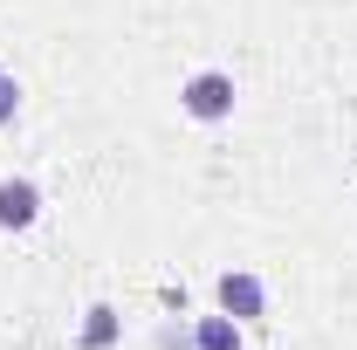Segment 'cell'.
Listing matches in <instances>:
<instances>
[{"label": "cell", "instance_id": "1", "mask_svg": "<svg viewBox=\"0 0 357 350\" xmlns=\"http://www.w3.org/2000/svg\"><path fill=\"white\" fill-rule=\"evenodd\" d=\"M178 110H185V117H199V124H220V117H234V76H227V69H199V76H185V89H178Z\"/></svg>", "mask_w": 357, "mask_h": 350}, {"label": "cell", "instance_id": "2", "mask_svg": "<svg viewBox=\"0 0 357 350\" xmlns=\"http://www.w3.org/2000/svg\"><path fill=\"white\" fill-rule=\"evenodd\" d=\"M220 309L234 316V323H255V316H268V289H261V275H248V268H227V275H220Z\"/></svg>", "mask_w": 357, "mask_h": 350}, {"label": "cell", "instance_id": "3", "mask_svg": "<svg viewBox=\"0 0 357 350\" xmlns=\"http://www.w3.org/2000/svg\"><path fill=\"white\" fill-rule=\"evenodd\" d=\"M35 220H42V192H35V178H0V227L21 234V227H35Z\"/></svg>", "mask_w": 357, "mask_h": 350}, {"label": "cell", "instance_id": "4", "mask_svg": "<svg viewBox=\"0 0 357 350\" xmlns=\"http://www.w3.org/2000/svg\"><path fill=\"white\" fill-rule=\"evenodd\" d=\"M192 350H241V323L234 316H199V330H192Z\"/></svg>", "mask_w": 357, "mask_h": 350}, {"label": "cell", "instance_id": "5", "mask_svg": "<svg viewBox=\"0 0 357 350\" xmlns=\"http://www.w3.org/2000/svg\"><path fill=\"white\" fill-rule=\"evenodd\" d=\"M117 344V309H89V323H83V350H110Z\"/></svg>", "mask_w": 357, "mask_h": 350}, {"label": "cell", "instance_id": "6", "mask_svg": "<svg viewBox=\"0 0 357 350\" xmlns=\"http://www.w3.org/2000/svg\"><path fill=\"white\" fill-rule=\"evenodd\" d=\"M14 110H21V83L0 76V124H14Z\"/></svg>", "mask_w": 357, "mask_h": 350}]
</instances>
